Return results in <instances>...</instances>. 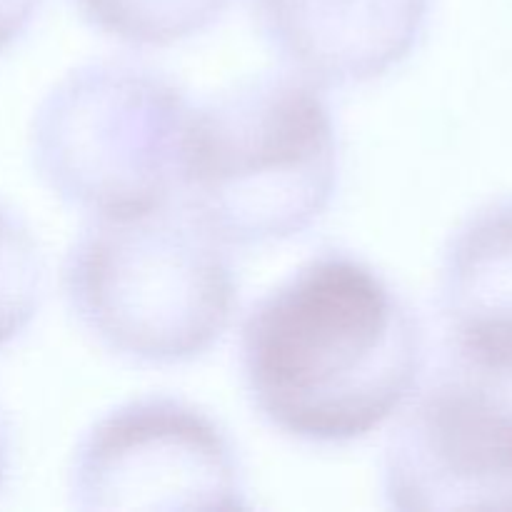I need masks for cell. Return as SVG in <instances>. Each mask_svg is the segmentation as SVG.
I'll return each mask as SVG.
<instances>
[{
    "label": "cell",
    "instance_id": "cell-1",
    "mask_svg": "<svg viewBox=\"0 0 512 512\" xmlns=\"http://www.w3.org/2000/svg\"><path fill=\"white\" fill-rule=\"evenodd\" d=\"M425 335L408 300L365 260L318 255L253 305L240 375L253 408L313 445L368 438L415 395Z\"/></svg>",
    "mask_w": 512,
    "mask_h": 512
},
{
    "label": "cell",
    "instance_id": "cell-2",
    "mask_svg": "<svg viewBox=\"0 0 512 512\" xmlns=\"http://www.w3.org/2000/svg\"><path fill=\"white\" fill-rule=\"evenodd\" d=\"M63 293L103 348L143 365L200 358L220 343L238 308L225 243L173 198L93 218L68 250Z\"/></svg>",
    "mask_w": 512,
    "mask_h": 512
},
{
    "label": "cell",
    "instance_id": "cell-3",
    "mask_svg": "<svg viewBox=\"0 0 512 512\" xmlns=\"http://www.w3.org/2000/svg\"><path fill=\"white\" fill-rule=\"evenodd\" d=\"M338 133L300 75L265 73L193 108L183 143V203L225 245L305 233L338 188Z\"/></svg>",
    "mask_w": 512,
    "mask_h": 512
},
{
    "label": "cell",
    "instance_id": "cell-4",
    "mask_svg": "<svg viewBox=\"0 0 512 512\" xmlns=\"http://www.w3.org/2000/svg\"><path fill=\"white\" fill-rule=\"evenodd\" d=\"M183 90L148 65L93 60L38 105L30 155L43 183L93 218L155 208L180 185L190 123Z\"/></svg>",
    "mask_w": 512,
    "mask_h": 512
},
{
    "label": "cell",
    "instance_id": "cell-5",
    "mask_svg": "<svg viewBox=\"0 0 512 512\" xmlns=\"http://www.w3.org/2000/svg\"><path fill=\"white\" fill-rule=\"evenodd\" d=\"M78 510H240L243 470L228 433L195 405L145 395L95 420L70 463Z\"/></svg>",
    "mask_w": 512,
    "mask_h": 512
},
{
    "label": "cell",
    "instance_id": "cell-6",
    "mask_svg": "<svg viewBox=\"0 0 512 512\" xmlns=\"http://www.w3.org/2000/svg\"><path fill=\"white\" fill-rule=\"evenodd\" d=\"M388 508L512 510V390L455 365L415 390L383 455Z\"/></svg>",
    "mask_w": 512,
    "mask_h": 512
},
{
    "label": "cell",
    "instance_id": "cell-7",
    "mask_svg": "<svg viewBox=\"0 0 512 512\" xmlns=\"http://www.w3.org/2000/svg\"><path fill=\"white\" fill-rule=\"evenodd\" d=\"M278 58L308 83L345 88L398 68L423 40L430 0H250Z\"/></svg>",
    "mask_w": 512,
    "mask_h": 512
},
{
    "label": "cell",
    "instance_id": "cell-8",
    "mask_svg": "<svg viewBox=\"0 0 512 512\" xmlns=\"http://www.w3.org/2000/svg\"><path fill=\"white\" fill-rule=\"evenodd\" d=\"M438 308L455 365L512 390V198L475 210L455 230Z\"/></svg>",
    "mask_w": 512,
    "mask_h": 512
},
{
    "label": "cell",
    "instance_id": "cell-9",
    "mask_svg": "<svg viewBox=\"0 0 512 512\" xmlns=\"http://www.w3.org/2000/svg\"><path fill=\"white\" fill-rule=\"evenodd\" d=\"M233 0H73L90 28L138 48H165L208 30Z\"/></svg>",
    "mask_w": 512,
    "mask_h": 512
},
{
    "label": "cell",
    "instance_id": "cell-10",
    "mask_svg": "<svg viewBox=\"0 0 512 512\" xmlns=\"http://www.w3.org/2000/svg\"><path fill=\"white\" fill-rule=\"evenodd\" d=\"M45 265L23 220L0 203V348L18 338L40 308Z\"/></svg>",
    "mask_w": 512,
    "mask_h": 512
},
{
    "label": "cell",
    "instance_id": "cell-11",
    "mask_svg": "<svg viewBox=\"0 0 512 512\" xmlns=\"http://www.w3.org/2000/svg\"><path fill=\"white\" fill-rule=\"evenodd\" d=\"M38 8L40 0H0V50L25 33Z\"/></svg>",
    "mask_w": 512,
    "mask_h": 512
},
{
    "label": "cell",
    "instance_id": "cell-12",
    "mask_svg": "<svg viewBox=\"0 0 512 512\" xmlns=\"http://www.w3.org/2000/svg\"><path fill=\"white\" fill-rule=\"evenodd\" d=\"M10 468V440H8V428H5L3 418H0V488H3L5 478H8Z\"/></svg>",
    "mask_w": 512,
    "mask_h": 512
}]
</instances>
